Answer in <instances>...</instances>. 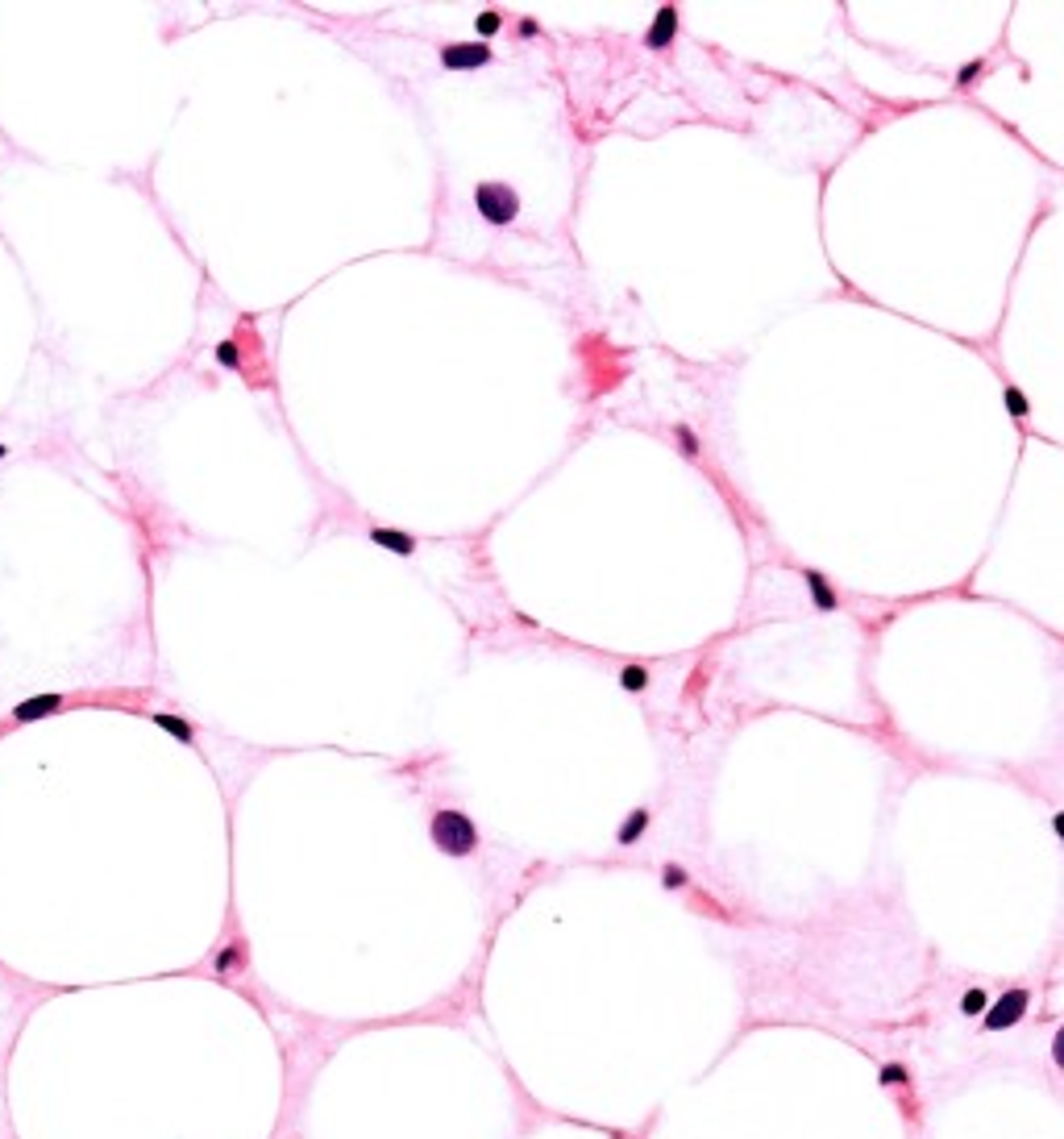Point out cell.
Wrapping results in <instances>:
<instances>
[{
  "instance_id": "obj_1",
  "label": "cell",
  "mask_w": 1064,
  "mask_h": 1139,
  "mask_svg": "<svg viewBox=\"0 0 1064 1139\" xmlns=\"http://www.w3.org/2000/svg\"><path fill=\"white\" fill-rule=\"evenodd\" d=\"M429 840L437 844V853L454 856V861L478 853L475 819L466 816V811H457V807H441V811H433V819H429Z\"/></svg>"
},
{
  "instance_id": "obj_2",
  "label": "cell",
  "mask_w": 1064,
  "mask_h": 1139,
  "mask_svg": "<svg viewBox=\"0 0 1064 1139\" xmlns=\"http://www.w3.org/2000/svg\"><path fill=\"white\" fill-rule=\"evenodd\" d=\"M475 209H478V216L487 221V225H512L515 216H520V196H515V188H508V183H499V179H482L475 188Z\"/></svg>"
},
{
  "instance_id": "obj_3",
  "label": "cell",
  "mask_w": 1064,
  "mask_h": 1139,
  "mask_svg": "<svg viewBox=\"0 0 1064 1139\" xmlns=\"http://www.w3.org/2000/svg\"><path fill=\"white\" fill-rule=\"evenodd\" d=\"M1027 1010H1031V989H1023V986L1007 989L1002 998H989L986 1015H981V1031H986V1036L1010 1031V1027H1019L1027 1019Z\"/></svg>"
},
{
  "instance_id": "obj_4",
  "label": "cell",
  "mask_w": 1064,
  "mask_h": 1139,
  "mask_svg": "<svg viewBox=\"0 0 1064 1139\" xmlns=\"http://www.w3.org/2000/svg\"><path fill=\"white\" fill-rule=\"evenodd\" d=\"M491 46L487 42H445L441 46V67L445 71H454V76H462V71H482V67H491Z\"/></svg>"
},
{
  "instance_id": "obj_5",
  "label": "cell",
  "mask_w": 1064,
  "mask_h": 1139,
  "mask_svg": "<svg viewBox=\"0 0 1064 1139\" xmlns=\"http://www.w3.org/2000/svg\"><path fill=\"white\" fill-rule=\"evenodd\" d=\"M678 38V4H657V13L645 30L648 50H669V42Z\"/></svg>"
},
{
  "instance_id": "obj_6",
  "label": "cell",
  "mask_w": 1064,
  "mask_h": 1139,
  "mask_svg": "<svg viewBox=\"0 0 1064 1139\" xmlns=\"http://www.w3.org/2000/svg\"><path fill=\"white\" fill-rule=\"evenodd\" d=\"M67 707V699L63 695H55V690H46V695H30V699H21L17 707H13V723H34V720H50V716H58Z\"/></svg>"
},
{
  "instance_id": "obj_7",
  "label": "cell",
  "mask_w": 1064,
  "mask_h": 1139,
  "mask_svg": "<svg viewBox=\"0 0 1064 1139\" xmlns=\"http://www.w3.org/2000/svg\"><path fill=\"white\" fill-rule=\"evenodd\" d=\"M648 823H653V811H648V807H632V811L620 819V828H615V844H620V849L641 844L645 832H648Z\"/></svg>"
},
{
  "instance_id": "obj_8",
  "label": "cell",
  "mask_w": 1064,
  "mask_h": 1139,
  "mask_svg": "<svg viewBox=\"0 0 1064 1139\" xmlns=\"http://www.w3.org/2000/svg\"><path fill=\"white\" fill-rule=\"evenodd\" d=\"M802 583H807V590H811V603H815V611H836L840 608V595L832 590V583L823 578V570L807 566V570H802Z\"/></svg>"
},
{
  "instance_id": "obj_9",
  "label": "cell",
  "mask_w": 1064,
  "mask_h": 1139,
  "mask_svg": "<svg viewBox=\"0 0 1064 1139\" xmlns=\"http://www.w3.org/2000/svg\"><path fill=\"white\" fill-rule=\"evenodd\" d=\"M242 969H246V944H242V940H229V944L216 949V956H212V973H216V977H233V973H242Z\"/></svg>"
},
{
  "instance_id": "obj_10",
  "label": "cell",
  "mask_w": 1064,
  "mask_h": 1139,
  "mask_svg": "<svg viewBox=\"0 0 1064 1139\" xmlns=\"http://www.w3.org/2000/svg\"><path fill=\"white\" fill-rule=\"evenodd\" d=\"M370 541H375L379 550H387V553H399V557L416 553V536L403 532V529H370Z\"/></svg>"
},
{
  "instance_id": "obj_11",
  "label": "cell",
  "mask_w": 1064,
  "mask_h": 1139,
  "mask_svg": "<svg viewBox=\"0 0 1064 1139\" xmlns=\"http://www.w3.org/2000/svg\"><path fill=\"white\" fill-rule=\"evenodd\" d=\"M150 720H154V728H163V732H167V736H175L179 744H188V749L196 744V728H191L183 716H175V711H154Z\"/></svg>"
},
{
  "instance_id": "obj_12",
  "label": "cell",
  "mask_w": 1064,
  "mask_h": 1139,
  "mask_svg": "<svg viewBox=\"0 0 1064 1139\" xmlns=\"http://www.w3.org/2000/svg\"><path fill=\"white\" fill-rule=\"evenodd\" d=\"M956 1007H961V1015H965V1019H981V1015H986V1007H989V994L981 986H973V989H965V994H961V1002H956Z\"/></svg>"
},
{
  "instance_id": "obj_13",
  "label": "cell",
  "mask_w": 1064,
  "mask_h": 1139,
  "mask_svg": "<svg viewBox=\"0 0 1064 1139\" xmlns=\"http://www.w3.org/2000/svg\"><path fill=\"white\" fill-rule=\"evenodd\" d=\"M1002 403H1007V412L1014 420H1027V416H1031V399H1027L1023 387H1014V383H1007V387H1002Z\"/></svg>"
},
{
  "instance_id": "obj_14",
  "label": "cell",
  "mask_w": 1064,
  "mask_h": 1139,
  "mask_svg": "<svg viewBox=\"0 0 1064 1139\" xmlns=\"http://www.w3.org/2000/svg\"><path fill=\"white\" fill-rule=\"evenodd\" d=\"M620 686H624L628 695H645L648 690V669L645 665H636V662L624 665V669H620Z\"/></svg>"
},
{
  "instance_id": "obj_15",
  "label": "cell",
  "mask_w": 1064,
  "mask_h": 1139,
  "mask_svg": "<svg viewBox=\"0 0 1064 1139\" xmlns=\"http://www.w3.org/2000/svg\"><path fill=\"white\" fill-rule=\"evenodd\" d=\"M503 30V13L499 9H482L475 17V34H478V42H487V38H495Z\"/></svg>"
},
{
  "instance_id": "obj_16",
  "label": "cell",
  "mask_w": 1064,
  "mask_h": 1139,
  "mask_svg": "<svg viewBox=\"0 0 1064 1139\" xmlns=\"http://www.w3.org/2000/svg\"><path fill=\"white\" fill-rule=\"evenodd\" d=\"M674 437H678V450H682L686 457H699V454H703V441H699V433H695L690 424H678V429H674Z\"/></svg>"
},
{
  "instance_id": "obj_17",
  "label": "cell",
  "mask_w": 1064,
  "mask_h": 1139,
  "mask_svg": "<svg viewBox=\"0 0 1064 1139\" xmlns=\"http://www.w3.org/2000/svg\"><path fill=\"white\" fill-rule=\"evenodd\" d=\"M216 366H225V370H242V350H237V342H216Z\"/></svg>"
},
{
  "instance_id": "obj_18",
  "label": "cell",
  "mask_w": 1064,
  "mask_h": 1139,
  "mask_svg": "<svg viewBox=\"0 0 1064 1139\" xmlns=\"http://www.w3.org/2000/svg\"><path fill=\"white\" fill-rule=\"evenodd\" d=\"M662 886L665 890H686V886H690V874H686L682 865L669 861V865H662Z\"/></svg>"
},
{
  "instance_id": "obj_19",
  "label": "cell",
  "mask_w": 1064,
  "mask_h": 1139,
  "mask_svg": "<svg viewBox=\"0 0 1064 1139\" xmlns=\"http://www.w3.org/2000/svg\"><path fill=\"white\" fill-rule=\"evenodd\" d=\"M981 71H986V58H969V63H961V67H956V88H969V83H977V79H981Z\"/></svg>"
},
{
  "instance_id": "obj_20",
  "label": "cell",
  "mask_w": 1064,
  "mask_h": 1139,
  "mask_svg": "<svg viewBox=\"0 0 1064 1139\" xmlns=\"http://www.w3.org/2000/svg\"><path fill=\"white\" fill-rule=\"evenodd\" d=\"M877 1082L886 1085V1089H894V1085H907V1069H902V1064H881Z\"/></svg>"
},
{
  "instance_id": "obj_21",
  "label": "cell",
  "mask_w": 1064,
  "mask_h": 1139,
  "mask_svg": "<svg viewBox=\"0 0 1064 1139\" xmlns=\"http://www.w3.org/2000/svg\"><path fill=\"white\" fill-rule=\"evenodd\" d=\"M1052 1064H1056V1073L1064 1069V1031H1056V1036H1052Z\"/></svg>"
},
{
  "instance_id": "obj_22",
  "label": "cell",
  "mask_w": 1064,
  "mask_h": 1139,
  "mask_svg": "<svg viewBox=\"0 0 1064 1139\" xmlns=\"http://www.w3.org/2000/svg\"><path fill=\"white\" fill-rule=\"evenodd\" d=\"M536 34H541V25H536V21H532V17H524V21H520V38H536Z\"/></svg>"
},
{
  "instance_id": "obj_23",
  "label": "cell",
  "mask_w": 1064,
  "mask_h": 1139,
  "mask_svg": "<svg viewBox=\"0 0 1064 1139\" xmlns=\"http://www.w3.org/2000/svg\"><path fill=\"white\" fill-rule=\"evenodd\" d=\"M1052 836H1056V840H1064V811H1056V816H1052Z\"/></svg>"
},
{
  "instance_id": "obj_24",
  "label": "cell",
  "mask_w": 1064,
  "mask_h": 1139,
  "mask_svg": "<svg viewBox=\"0 0 1064 1139\" xmlns=\"http://www.w3.org/2000/svg\"><path fill=\"white\" fill-rule=\"evenodd\" d=\"M4 457H9V445H4V441H0V462H4Z\"/></svg>"
}]
</instances>
